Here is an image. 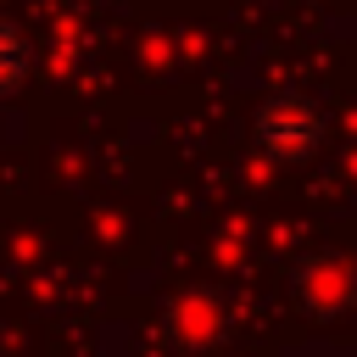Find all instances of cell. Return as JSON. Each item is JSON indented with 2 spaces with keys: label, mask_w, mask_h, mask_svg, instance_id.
<instances>
[{
  "label": "cell",
  "mask_w": 357,
  "mask_h": 357,
  "mask_svg": "<svg viewBox=\"0 0 357 357\" xmlns=\"http://www.w3.org/2000/svg\"><path fill=\"white\" fill-rule=\"evenodd\" d=\"M33 73V39L17 17L0 11V95H17Z\"/></svg>",
  "instance_id": "2"
},
{
  "label": "cell",
  "mask_w": 357,
  "mask_h": 357,
  "mask_svg": "<svg viewBox=\"0 0 357 357\" xmlns=\"http://www.w3.org/2000/svg\"><path fill=\"white\" fill-rule=\"evenodd\" d=\"M251 139L268 162H307L318 145H324V106L301 89H279L257 106L251 117Z\"/></svg>",
  "instance_id": "1"
}]
</instances>
